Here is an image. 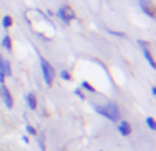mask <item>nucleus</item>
<instances>
[{"instance_id":"13","label":"nucleus","mask_w":156,"mask_h":151,"mask_svg":"<svg viewBox=\"0 0 156 151\" xmlns=\"http://www.w3.org/2000/svg\"><path fill=\"white\" fill-rule=\"evenodd\" d=\"M81 88L86 90V91H90V93H95V88H93V86H91L88 82H81Z\"/></svg>"},{"instance_id":"8","label":"nucleus","mask_w":156,"mask_h":151,"mask_svg":"<svg viewBox=\"0 0 156 151\" xmlns=\"http://www.w3.org/2000/svg\"><path fill=\"white\" fill-rule=\"evenodd\" d=\"M150 5H151L150 0H141V8H143V12L146 13L148 17H151V18H153V17H154V12L150 8Z\"/></svg>"},{"instance_id":"10","label":"nucleus","mask_w":156,"mask_h":151,"mask_svg":"<svg viewBox=\"0 0 156 151\" xmlns=\"http://www.w3.org/2000/svg\"><path fill=\"white\" fill-rule=\"evenodd\" d=\"M2 47L5 48V50H10V48H12V38H10L8 35H5V37L2 38Z\"/></svg>"},{"instance_id":"3","label":"nucleus","mask_w":156,"mask_h":151,"mask_svg":"<svg viewBox=\"0 0 156 151\" xmlns=\"http://www.w3.org/2000/svg\"><path fill=\"white\" fill-rule=\"evenodd\" d=\"M56 15H58V18H62L65 23H70L72 20H75V12H73L68 5H63L62 8L58 10V13H56Z\"/></svg>"},{"instance_id":"19","label":"nucleus","mask_w":156,"mask_h":151,"mask_svg":"<svg viewBox=\"0 0 156 151\" xmlns=\"http://www.w3.org/2000/svg\"><path fill=\"white\" fill-rule=\"evenodd\" d=\"M3 82H5V75L2 73V70H0V83L3 85Z\"/></svg>"},{"instance_id":"5","label":"nucleus","mask_w":156,"mask_h":151,"mask_svg":"<svg viewBox=\"0 0 156 151\" xmlns=\"http://www.w3.org/2000/svg\"><path fill=\"white\" fill-rule=\"evenodd\" d=\"M118 131L121 133L123 136H130L131 135V126L128 121H120L118 123Z\"/></svg>"},{"instance_id":"1","label":"nucleus","mask_w":156,"mask_h":151,"mask_svg":"<svg viewBox=\"0 0 156 151\" xmlns=\"http://www.w3.org/2000/svg\"><path fill=\"white\" fill-rule=\"evenodd\" d=\"M95 111L101 116L108 118L110 121L113 123H118L120 121V110L115 103H106V105H93Z\"/></svg>"},{"instance_id":"12","label":"nucleus","mask_w":156,"mask_h":151,"mask_svg":"<svg viewBox=\"0 0 156 151\" xmlns=\"http://www.w3.org/2000/svg\"><path fill=\"white\" fill-rule=\"evenodd\" d=\"M146 125H148V128H150L151 131H154V129H156V123H154V118L148 116V118H146Z\"/></svg>"},{"instance_id":"2","label":"nucleus","mask_w":156,"mask_h":151,"mask_svg":"<svg viewBox=\"0 0 156 151\" xmlns=\"http://www.w3.org/2000/svg\"><path fill=\"white\" fill-rule=\"evenodd\" d=\"M40 65H42V73H43V80L48 86L53 85V80H55V70L53 66L45 60L43 57H40Z\"/></svg>"},{"instance_id":"18","label":"nucleus","mask_w":156,"mask_h":151,"mask_svg":"<svg viewBox=\"0 0 156 151\" xmlns=\"http://www.w3.org/2000/svg\"><path fill=\"white\" fill-rule=\"evenodd\" d=\"M138 45H140V47H143V48H148V43H146V42H141V40H138Z\"/></svg>"},{"instance_id":"9","label":"nucleus","mask_w":156,"mask_h":151,"mask_svg":"<svg viewBox=\"0 0 156 151\" xmlns=\"http://www.w3.org/2000/svg\"><path fill=\"white\" fill-rule=\"evenodd\" d=\"M143 53H144V58L148 60V63L151 65V68H154L156 63H154V60H153V57H151V52L148 50V48H143Z\"/></svg>"},{"instance_id":"14","label":"nucleus","mask_w":156,"mask_h":151,"mask_svg":"<svg viewBox=\"0 0 156 151\" xmlns=\"http://www.w3.org/2000/svg\"><path fill=\"white\" fill-rule=\"evenodd\" d=\"M60 76H62L63 80H66V82L72 80V75H70V72H66V70H62V72H60Z\"/></svg>"},{"instance_id":"15","label":"nucleus","mask_w":156,"mask_h":151,"mask_svg":"<svg viewBox=\"0 0 156 151\" xmlns=\"http://www.w3.org/2000/svg\"><path fill=\"white\" fill-rule=\"evenodd\" d=\"M38 143H40L42 151H47V148H45V135H40V138H38Z\"/></svg>"},{"instance_id":"4","label":"nucleus","mask_w":156,"mask_h":151,"mask_svg":"<svg viewBox=\"0 0 156 151\" xmlns=\"http://www.w3.org/2000/svg\"><path fill=\"white\" fill-rule=\"evenodd\" d=\"M0 96L3 98V103H5L7 108H13V98H12V95H10V91L5 85L0 86Z\"/></svg>"},{"instance_id":"16","label":"nucleus","mask_w":156,"mask_h":151,"mask_svg":"<svg viewBox=\"0 0 156 151\" xmlns=\"http://www.w3.org/2000/svg\"><path fill=\"white\" fill-rule=\"evenodd\" d=\"M25 128H27V133H28V135H33V136H37V129H35L32 125H27Z\"/></svg>"},{"instance_id":"7","label":"nucleus","mask_w":156,"mask_h":151,"mask_svg":"<svg viewBox=\"0 0 156 151\" xmlns=\"http://www.w3.org/2000/svg\"><path fill=\"white\" fill-rule=\"evenodd\" d=\"M25 100L30 110H37V96H35V93H28L25 96Z\"/></svg>"},{"instance_id":"20","label":"nucleus","mask_w":156,"mask_h":151,"mask_svg":"<svg viewBox=\"0 0 156 151\" xmlns=\"http://www.w3.org/2000/svg\"><path fill=\"white\" fill-rule=\"evenodd\" d=\"M22 141L23 143H28V136H22Z\"/></svg>"},{"instance_id":"11","label":"nucleus","mask_w":156,"mask_h":151,"mask_svg":"<svg viewBox=\"0 0 156 151\" xmlns=\"http://www.w3.org/2000/svg\"><path fill=\"white\" fill-rule=\"evenodd\" d=\"M12 23H13V20H12V17L10 15H5L2 18V27L3 29H8V27H12Z\"/></svg>"},{"instance_id":"6","label":"nucleus","mask_w":156,"mask_h":151,"mask_svg":"<svg viewBox=\"0 0 156 151\" xmlns=\"http://www.w3.org/2000/svg\"><path fill=\"white\" fill-rule=\"evenodd\" d=\"M0 70H2V73L5 76H10L12 75V68H10V63L7 60H3V58H0Z\"/></svg>"},{"instance_id":"17","label":"nucleus","mask_w":156,"mask_h":151,"mask_svg":"<svg viewBox=\"0 0 156 151\" xmlns=\"http://www.w3.org/2000/svg\"><path fill=\"white\" fill-rule=\"evenodd\" d=\"M73 93H75L76 96L80 98V100H85V95H83V91H81V90H78V88H76L75 91H73Z\"/></svg>"}]
</instances>
